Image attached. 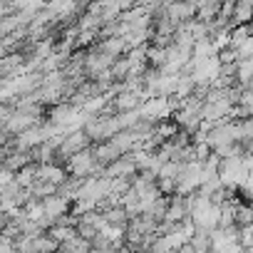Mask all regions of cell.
Returning a JSON list of instances; mask_svg holds the SVG:
<instances>
[{
  "instance_id": "2",
  "label": "cell",
  "mask_w": 253,
  "mask_h": 253,
  "mask_svg": "<svg viewBox=\"0 0 253 253\" xmlns=\"http://www.w3.org/2000/svg\"><path fill=\"white\" fill-rule=\"evenodd\" d=\"M139 114H142L144 122L159 124L162 119H167L169 114H174V97H152V99H144L142 107H139Z\"/></svg>"
},
{
  "instance_id": "10",
  "label": "cell",
  "mask_w": 253,
  "mask_h": 253,
  "mask_svg": "<svg viewBox=\"0 0 253 253\" xmlns=\"http://www.w3.org/2000/svg\"><path fill=\"white\" fill-rule=\"evenodd\" d=\"M251 80H253V60H241V62H236V84H238L241 89H246Z\"/></svg>"
},
{
  "instance_id": "6",
  "label": "cell",
  "mask_w": 253,
  "mask_h": 253,
  "mask_svg": "<svg viewBox=\"0 0 253 253\" xmlns=\"http://www.w3.org/2000/svg\"><path fill=\"white\" fill-rule=\"evenodd\" d=\"M92 154H94V159H97L102 167H109L112 162H117V159L124 157V154L117 149L114 142H102V144H97V147L92 149Z\"/></svg>"
},
{
  "instance_id": "14",
  "label": "cell",
  "mask_w": 253,
  "mask_h": 253,
  "mask_svg": "<svg viewBox=\"0 0 253 253\" xmlns=\"http://www.w3.org/2000/svg\"><path fill=\"white\" fill-rule=\"evenodd\" d=\"M114 253H132V248H126V246H122V248H117Z\"/></svg>"
},
{
  "instance_id": "5",
  "label": "cell",
  "mask_w": 253,
  "mask_h": 253,
  "mask_svg": "<svg viewBox=\"0 0 253 253\" xmlns=\"http://www.w3.org/2000/svg\"><path fill=\"white\" fill-rule=\"evenodd\" d=\"M142 102H144V97L137 94V92H129V89H119V94L114 97L117 112H134V109L142 107Z\"/></svg>"
},
{
  "instance_id": "12",
  "label": "cell",
  "mask_w": 253,
  "mask_h": 253,
  "mask_svg": "<svg viewBox=\"0 0 253 253\" xmlns=\"http://www.w3.org/2000/svg\"><path fill=\"white\" fill-rule=\"evenodd\" d=\"M253 223V206L251 204H236V228H246Z\"/></svg>"
},
{
  "instance_id": "8",
  "label": "cell",
  "mask_w": 253,
  "mask_h": 253,
  "mask_svg": "<svg viewBox=\"0 0 253 253\" xmlns=\"http://www.w3.org/2000/svg\"><path fill=\"white\" fill-rule=\"evenodd\" d=\"M218 13H221V3H216V0L199 3V8H196V20L209 25V23H213V20L218 18Z\"/></svg>"
},
{
  "instance_id": "13",
  "label": "cell",
  "mask_w": 253,
  "mask_h": 253,
  "mask_svg": "<svg viewBox=\"0 0 253 253\" xmlns=\"http://www.w3.org/2000/svg\"><path fill=\"white\" fill-rule=\"evenodd\" d=\"M109 72H112V80H126L129 72H132V67H129V62H126V57H119V60L112 62Z\"/></svg>"
},
{
  "instance_id": "9",
  "label": "cell",
  "mask_w": 253,
  "mask_h": 253,
  "mask_svg": "<svg viewBox=\"0 0 253 253\" xmlns=\"http://www.w3.org/2000/svg\"><path fill=\"white\" fill-rule=\"evenodd\" d=\"M102 216H104V223H109V226H117V228H124V231H126V223H129V213H126L122 206H112V209H107Z\"/></svg>"
},
{
  "instance_id": "7",
  "label": "cell",
  "mask_w": 253,
  "mask_h": 253,
  "mask_svg": "<svg viewBox=\"0 0 253 253\" xmlns=\"http://www.w3.org/2000/svg\"><path fill=\"white\" fill-rule=\"evenodd\" d=\"M253 23V0H238L233 15H231V25L241 28V25H251Z\"/></svg>"
},
{
  "instance_id": "1",
  "label": "cell",
  "mask_w": 253,
  "mask_h": 253,
  "mask_svg": "<svg viewBox=\"0 0 253 253\" xmlns=\"http://www.w3.org/2000/svg\"><path fill=\"white\" fill-rule=\"evenodd\" d=\"M67 171L75 176V179H89V176H97V171H104V167L94 159L92 149H84L80 154H75L72 159H67Z\"/></svg>"
},
{
  "instance_id": "4",
  "label": "cell",
  "mask_w": 253,
  "mask_h": 253,
  "mask_svg": "<svg viewBox=\"0 0 253 253\" xmlns=\"http://www.w3.org/2000/svg\"><path fill=\"white\" fill-rule=\"evenodd\" d=\"M42 209H45V218H47V223H55L57 218H62V216H67V211H70V199H62V196H50V199H45L42 201Z\"/></svg>"
},
{
  "instance_id": "11",
  "label": "cell",
  "mask_w": 253,
  "mask_h": 253,
  "mask_svg": "<svg viewBox=\"0 0 253 253\" xmlns=\"http://www.w3.org/2000/svg\"><path fill=\"white\" fill-rule=\"evenodd\" d=\"M211 57H218V52H216L211 40H199L191 47V60H211Z\"/></svg>"
},
{
  "instance_id": "3",
  "label": "cell",
  "mask_w": 253,
  "mask_h": 253,
  "mask_svg": "<svg viewBox=\"0 0 253 253\" xmlns=\"http://www.w3.org/2000/svg\"><path fill=\"white\" fill-rule=\"evenodd\" d=\"M134 174H137V167H134V162H132L129 154L117 159V162H112L102 171V176H107V179H134Z\"/></svg>"
}]
</instances>
